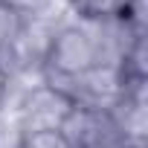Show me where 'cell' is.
Wrapping results in <instances>:
<instances>
[{
    "mask_svg": "<svg viewBox=\"0 0 148 148\" xmlns=\"http://www.w3.org/2000/svg\"><path fill=\"white\" fill-rule=\"evenodd\" d=\"M70 3L87 21H105V18H119L128 0H70Z\"/></svg>",
    "mask_w": 148,
    "mask_h": 148,
    "instance_id": "obj_3",
    "label": "cell"
},
{
    "mask_svg": "<svg viewBox=\"0 0 148 148\" xmlns=\"http://www.w3.org/2000/svg\"><path fill=\"white\" fill-rule=\"evenodd\" d=\"M99 64H102V44L84 26L58 29L44 52V67L55 82H79Z\"/></svg>",
    "mask_w": 148,
    "mask_h": 148,
    "instance_id": "obj_1",
    "label": "cell"
},
{
    "mask_svg": "<svg viewBox=\"0 0 148 148\" xmlns=\"http://www.w3.org/2000/svg\"><path fill=\"white\" fill-rule=\"evenodd\" d=\"M76 105V96H73L67 87L61 84H41L35 87L26 102H23V131H44V128H61V122L67 119V113Z\"/></svg>",
    "mask_w": 148,
    "mask_h": 148,
    "instance_id": "obj_2",
    "label": "cell"
},
{
    "mask_svg": "<svg viewBox=\"0 0 148 148\" xmlns=\"http://www.w3.org/2000/svg\"><path fill=\"white\" fill-rule=\"evenodd\" d=\"M18 148H73V145L58 128H44V131H23Z\"/></svg>",
    "mask_w": 148,
    "mask_h": 148,
    "instance_id": "obj_5",
    "label": "cell"
},
{
    "mask_svg": "<svg viewBox=\"0 0 148 148\" xmlns=\"http://www.w3.org/2000/svg\"><path fill=\"white\" fill-rule=\"evenodd\" d=\"M21 35H23V12L12 9L9 3L0 0V49L12 47Z\"/></svg>",
    "mask_w": 148,
    "mask_h": 148,
    "instance_id": "obj_4",
    "label": "cell"
},
{
    "mask_svg": "<svg viewBox=\"0 0 148 148\" xmlns=\"http://www.w3.org/2000/svg\"><path fill=\"white\" fill-rule=\"evenodd\" d=\"M3 3H9L12 9H18V12H23V15H26V9H29V6H35L38 0H3Z\"/></svg>",
    "mask_w": 148,
    "mask_h": 148,
    "instance_id": "obj_7",
    "label": "cell"
},
{
    "mask_svg": "<svg viewBox=\"0 0 148 148\" xmlns=\"http://www.w3.org/2000/svg\"><path fill=\"white\" fill-rule=\"evenodd\" d=\"M6 90H9V73H6L3 64H0V105H3V99H6Z\"/></svg>",
    "mask_w": 148,
    "mask_h": 148,
    "instance_id": "obj_6",
    "label": "cell"
}]
</instances>
